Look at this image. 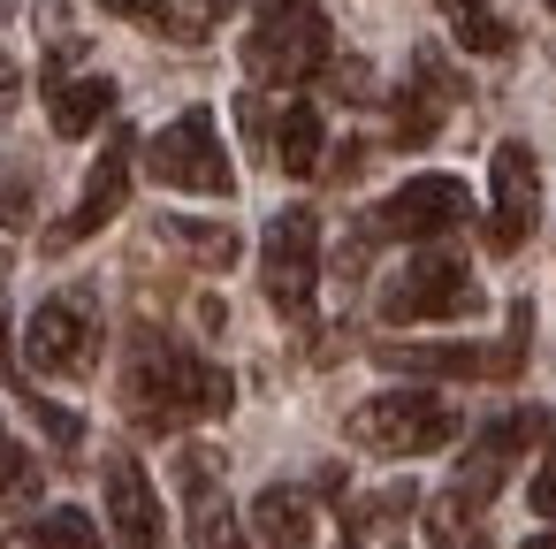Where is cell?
Here are the masks:
<instances>
[{
  "label": "cell",
  "mask_w": 556,
  "mask_h": 549,
  "mask_svg": "<svg viewBox=\"0 0 556 549\" xmlns=\"http://www.w3.org/2000/svg\"><path fill=\"white\" fill-rule=\"evenodd\" d=\"M123 404L146 435H176L184 420H222L237 404V382L229 366L184 351V344H161V336H138L130 344V366H123Z\"/></svg>",
  "instance_id": "6da1fadb"
},
{
  "label": "cell",
  "mask_w": 556,
  "mask_h": 549,
  "mask_svg": "<svg viewBox=\"0 0 556 549\" xmlns=\"http://www.w3.org/2000/svg\"><path fill=\"white\" fill-rule=\"evenodd\" d=\"M244 70L260 85H305L328 70V24L320 0H260V24L244 39Z\"/></svg>",
  "instance_id": "7a4b0ae2"
},
{
  "label": "cell",
  "mask_w": 556,
  "mask_h": 549,
  "mask_svg": "<svg viewBox=\"0 0 556 549\" xmlns=\"http://www.w3.org/2000/svg\"><path fill=\"white\" fill-rule=\"evenodd\" d=\"M351 442L374 450V458H427L442 442H457V412L434 397V389H381L351 412Z\"/></svg>",
  "instance_id": "3957f363"
},
{
  "label": "cell",
  "mask_w": 556,
  "mask_h": 549,
  "mask_svg": "<svg viewBox=\"0 0 556 549\" xmlns=\"http://www.w3.org/2000/svg\"><path fill=\"white\" fill-rule=\"evenodd\" d=\"M146 176L168 184V191H199V199H229V191H237V169H229L222 130H214L206 108H184L168 130H153V146H146Z\"/></svg>",
  "instance_id": "277c9868"
},
{
  "label": "cell",
  "mask_w": 556,
  "mask_h": 549,
  "mask_svg": "<svg viewBox=\"0 0 556 549\" xmlns=\"http://www.w3.org/2000/svg\"><path fill=\"white\" fill-rule=\"evenodd\" d=\"M526 328H533V313L518 305L510 344H381L374 359L389 374H412V382H510L526 366Z\"/></svg>",
  "instance_id": "5b68a950"
},
{
  "label": "cell",
  "mask_w": 556,
  "mask_h": 549,
  "mask_svg": "<svg viewBox=\"0 0 556 549\" xmlns=\"http://www.w3.org/2000/svg\"><path fill=\"white\" fill-rule=\"evenodd\" d=\"M260 283H267V305L282 321H305L313 313V290H320V214L313 207H290V214L267 222Z\"/></svg>",
  "instance_id": "8992f818"
},
{
  "label": "cell",
  "mask_w": 556,
  "mask_h": 549,
  "mask_svg": "<svg viewBox=\"0 0 556 549\" xmlns=\"http://www.w3.org/2000/svg\"><path fill=\"white\" fill-rule=\"evenodd\" d=\"M465 313H480V283L457 252H419L381 290V321H396V328L404 321H465Z\"/></svg>",
  "instance_id": "52a82bcc"
},
{
  "label": "cell",
  "mask_w": 556,
  "mask_h": 549,
  "mask_svg": "<svg viewBox=\"0 0 556 549\" xmlns=\"http://www.w3.org/2000/svg\"><path fill=\"white\" fill-rule=\"evenodd\" d=\"M472 214V191L457 184V176H412V184H396L381 207H374V237H404V245H427V237H442V229H457Z\"/></svg>",
  "instance_id": "ba28073f"
},
{
  "label": "cell",
  "mask_w": 556,
  "mask_h": 549,
  "mask_svg": "<svg viewBox=\"0 0 556 549\" xmlns=\"http://www.w3.org/2000/svg\"><path fill=\"white\" fill-rule=\"evenodd\" d=\"M533 214H541V169L518 138H503L488 161V252H518Z\"/></svg>",
  "instance_id": "9c48e42d"
},
{
  "label": "cell",
  "mask_w": 556,
  "mask_h": 549,
  "mask_svg": "<svg viewBox=\"0 0 556 549\" xmlns=\"http://www.w3.org/2000/svg\"><path fill=\"white\" fill-rule=\"evenodd\" d=\"M92 351H100V336H92V305H85V298H47V305L24 321V359H31V374L77 382V374H92Z\"/></svg>",
  "instance_id": "30bf717a"
},
{
  "label": "cell",
  "mask_w": 556,
  "mask_h": 549,
  "mask_svg": "<svg viewBox=\"0 0 556 549\" xmlns=\"http://www.w3.org/2000/svg\"><path fill=\"white\" fill-rule=\"evenodd\" d=\"M130 153H138V146L115 130V138H108V153H100V169L85 176V199H77V207L54 222V237H47V245H85L92 229H108V222L123 214V199H130V176H138V169H130Z\"/></svg>",
  "instance_id": "8fae6325"
},
{
  "label": "cell",
  "mask_w": 556,
  "mask_h": 549,
  "mask_svg": "<svg viewBox=\"0 0 556 549\" xmlns=\"http://www.w3.org/2000/svg\"><path fill=\"white\" fill-rule=\"evenodd\" d=\"M108 526L123 549H161V496L138 458H108Z\"/></svg>",
  "instance_id": "7c38bea8"
},
{
  "label": "cell",
  "mask_w": 556,
  "mask_h": 549,
  "mask_svg": "<svg viewBox=\"0 0 556 549\" xmlns=\"http://www.w3.org/2000/svg\"><path fill=\"white\" fill-rule=\"evenodd\" d=\"M184 503H191V549H252L229 496L214 488V450H184Z\"/></svg>",
  "instance_id": "4fadbf2b"
},
{
  "label": "cell",
  "mask_w": 556,
  "mask_h": 549,
  "mask_svg": "<svg viewBox=\"0 0 556 549\" xmlns=\"http://www.w3.org/2000/svg\"><path fill=\"white\" fill-rule=\"evenodd\" d=\"M252 534L267 541V549H313V503L298 496V488H260L252 496Z\"/></svg>",
  "instance_id": "5bb4252c"
},
{
  "label": "cell",
  "mask_w": 556,
  "mask_h": 549,
  "mask_svg": "<svg viewBox=\"0 0 556 549\" xmlns=\"http://www.w3.org/2000/svg\"><path fill=\"white\" fill-rule=\"evenodd\" d=\"M47 108H54V130H62V138H92V130L115 115V85H108V77H70V85L47 92Z\"/></svg>",
  "instance_id": "9a60e30c"
},
{
  "label": "cell",
  "mask_w": 556,
  "mask_h": 549,
  "mask_svg": "<svg viewBox=\"0 0 556 549\" xmlns=\"http://www.w3.org/2000/svg\"><path fill=\"white\" fill-rule=\"evenodd\" d=\"M320 153H328V123H320V108H282V123H275V161H282V176H320Z\"/></svg>",
  "instance_id": "2e32d148"
},
{
  "label": "cell",
  "mask_w": 556,
  "mask_h": 549,
  "mask_svg": "<svg viewBox=\"0 0 556 549\" xmlns=\"http://www.w3.org/2000/svg\"><path fill=\"white\" fill-rule=\"evenodd\" d=\"M0 549H100V526L85 519V511H39V519H24L9 541H0Z\"/></svg>",
  "instance_id": "e0dca14e"
},
{
  "label": "cell",
  "mask_w": 556,
  "mask_h": 549,
  "mask_svg": "<svg viewBox=\"0 0 556 549\" xmlns=\"http://www.w3.org/2000/svg\"><path fill=\"white\" fill-rule=\"evenodd\" d=\"M108 9L130 16V24H146V32H161V39H176V47H199L206 39V16L184 9V0H108Z\"/></svg>",
  "instance_id": "ac0fdd59"
},
{
  "label": "cell",
  "mask_w": 556,
  "mask_h": 549,
  "mask_svg": "<svg viewBox=\"0 0 556 549\" xmlns=\"http://www.w3.org/2000/svg\"><path fill=\"white\" fill-rule=\"evenodd\" d=\"M442 16H450L465 54H510V24L488 9V0H442Z\"/></svg>",
  "instance_id": "d6986e66"
},
{
  "label": "cell",
  "mask_w": 556,
  "mask_h": 549,
  "mask_svg": "<svg viewBox=\"0 0 556 549\" xmlns=\"http://www.w3.org/2000/svg\"><path fill=\"white\" fill-rule=\"evenodd\" d=\"M161 237H168L184 260H199V267H229V260H237V229H222V222L176 214V222H161Z\"/></svg>",
  "instance_id": "ffe728a7"
},
{
  "label": "cell",
  "mask_w": 556,
  "mask_h": 549,
  "mask_svg": "<svg viewBox=\"0 0 556 549\" xmlns=\"http://www.w3.org/2000/svg\"><path fill=\"white\" fill-rule=\"evenodd\" d=\"M472 519H480V503H472L465 488H442V496L427 503V519H419V526H427V541H434V549H457V541L472 534Z\"/></svg>",
  "instance_id": "44dd1931"
},
{
  "label": "cell",
  "mask_w": 556,
  "mask_h": 549,
  "mask_svg": "<svg viewBox=\"0 0 556 549\" xmlns=\"http://www.w3.org/2000/svg\"><path fill=\"white\" fill-rule=\"evenodd\" d=\"M526 503H533L541 519H556V435H548V450H541V473L526 481Z\"/></svg>",
  "instance_id": "7402d4cb"
},
{
  "label": "cell",
  "mask_w": 556,
  "mask_h": 549,
  "mask_svg": "<svg viewBox=\"0 0 556 549\" xmlns=\"http://www.w3.org/2000/svg\"><path fill=\"white\" fill-rule=\"evenodd\" d=\"M39 427H47V435H54L62 450H77V442H85V427H77V412H62V404H39Z\"/></svg>",
  "instance_id": "603a6c76"
},
{
  "label": "cell",
  "mask_w": 556,
  "mask_h": 549,
  "mask_svg": "<svg viewBox=\"0 0 556 549\" xmlns=\"http://www.w3.org/2000/svg\"><path fill=\"white\" fill-rule=\"evenodd\" d=\"M16 92H24V77H16V62H9V54H0V115L16 108Z\"/></svg>",
  "instance_id": "cb8c5ba5"
},
{
  "label": "cell",
  "mask_w": 556,
  "mask_h": 549,
  "mask_svg": "<svg viewBox=\"0 0 556 549\" xmlns=\"http://www.w3.org/2000/svg\"><path fill=\"white\" fill-rule=\"evenodd\" d=\"M184 9H199V16H206V24H214V16H222V9H237V0H184Z\"/></svg>",
  "instance_id": "d4e9b609"
},
{
  "label": "cell",
  "mask_w": 556,
  "mask_h": 549,
  "mask_svg": "<svg viewBox=\"0 0 556 549\" xmlns=\"http://www.w3.org/2000/svg\"><path fill=\"white\" fill-rule=\"evenodd\" d=\"M343 549H358V534H343Z\"/></svg>",
  "instance_id": "484cf974"
},
{
  "label": "cell",
  "mask_w": 556,
  "mask_h": 549,
  "mask_svg": "<svg viewBox=\"0 0 556 549\" xmlns=\"http://www.w3.org/2000/svg\"><path fill=\"white\" fill-rule=\"evenodd\" d=\"M9 9H16V0H0V16H9Z\"/></svg>",
  "instance_id": "4316f807"
}]
</instances>
